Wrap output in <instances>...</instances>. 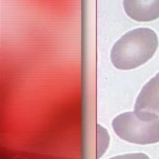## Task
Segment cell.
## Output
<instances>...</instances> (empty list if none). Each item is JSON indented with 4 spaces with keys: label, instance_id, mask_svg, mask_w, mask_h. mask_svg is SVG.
<instances>
[{
    "label": "cell",
    "instance_id": "obj_1",
    "mask_svg": "<svg viewBox=\"0 0 159 159\" xmlns=\"http://www.w3.org/2000/svg\"><path fill=\"white\" fill-rule=\"evenodd\" d=\"M158 46L157 33L148 27L130 30L121 36L112 46L110 59L117 69H135L148 61Z\"/></svg>",
    "mask_w": 159,
    "mask_h": 159
},
{
    "label": "cell",
    "instance_id": "obj_2",
    "mask_svg": "<svg viewBox=\"0 0 159 159\" xmlns=\"http://www.w3.org/2000/svg\"><path fill=\"white\" fill-rule=\"evenodd\" d=\"M114 132L121 139L135 144L148 145L159 142V117L138 116L134 112L122 113L112 122Z\"/></svg>",
    "mask_w": 159,
    "mask_h": 159
},
{
    "label": "cell",
    "instance_id": "obj_3",
    "mask_svg": "<svg viewBox=\"0 0 159 159\" xmlns=\"http://www.w3.org/2000/svg\"><path fill=\"white\" fill-rule=\"evenodd\" d=\"M134 112L139 116H159V72L142 87L137 97Z\"/></svg>",
    "mask_w": 159,
    "mask_h": 159
},
{
    "label": "cell",
    "instance_id": "obj_4",
    "mask_svg": "<svg viewBox=\"0 0 159 159\" xmlns=\"http://www.w3.org/2000/svg\"><path fill=\"white\" fill-rule=\"evenodd\" d=\"M124 11L137 22H150L159 18V0H123Z\"/></svg>",
    "mask_w": 159,
    "mask_h": 159
},
{
    "label": "cell",
    "instance_id": "obj_5",
    "mask_svg": "<svg viewBox=\"0 0 159 159\" xmlns=\"http://www.w3.org/2000/svg\"><path fill=\"white\" fill-rule=\"evenodd\" d=\"M109 135L107 130L99 124L97 125V158H101L106 152L109 144Z\"/></svg>",
    "mask_w": 159,
    "mask_h": 159
},
{
    "label": "cell",
    "instance_id": "obj_6",
    "mask_svg": "<svg viewBox=\"0 0 159 159\" xmlns=\"http://www.w3.org/2000/svg\"><path fill=\"white\" fill-rule=\"evenodd\" d=\"M109 159H149V157L143 153H133L116 156Z\"/></svg>",
    "mask_w": 159,
    "mask_h": 159
}]
</instances>
